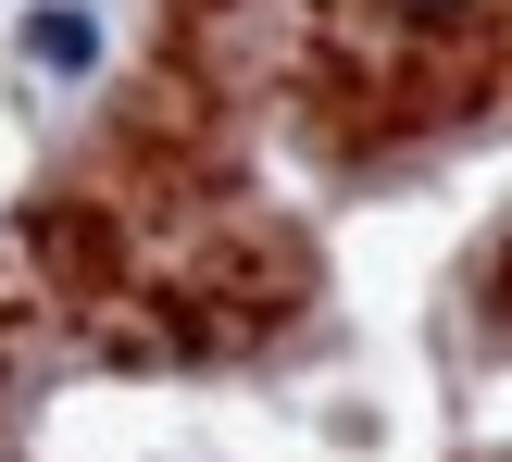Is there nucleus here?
I'll use <instances>...</instances> for the list:
<instances>
[{
  "label": "nucleus",
  "instance_id": "obj_2",
  "mask_svg": "<svg viewBox=\"0 0 512 462\" xmlns=\"http://www.w3.org/2000/svg\"><path fill=\"white\" fill-rule=\"evenodd\" d=\"M400 13H413V25H425V13H463V0H400Z\"/></svg>",
  "mask_w": 512,
  "mask_h": 462
},
{
  "label": "nucleus",
  "instance_id": "obj_1",
  "mask_svg": "<svg viewBox=\"0 0 512 462\" xmlns=\"http://www.w3.org/2000/svg\"><path fill=\"white\" fill-rule=\"evenodd\" d=\"M25 50H38L50 75H88V63H100V25L75 13V0H50V13H25Z\"/></svg>",
  "mask_w": 512,
  "mask_h": 462
}]
</instances>
